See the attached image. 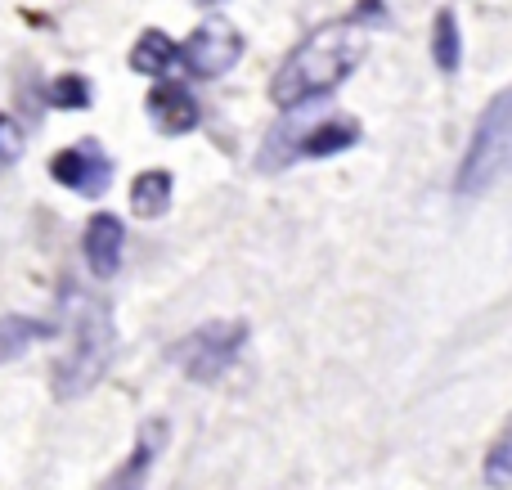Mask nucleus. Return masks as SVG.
Returning <instances> with one entry per match:
<instances>
[{
	"mask_svg": "<svg viewBox=\"0 0 512 490\" xmlns=\"http://www.w3.org/2000/svg\"><path fill=\"white\" fill-rule=\"evenodd\" d=\"M508 158H512V95L499 90V95L490 99V108L481 113L472 149H468V158H463L459 194H486L495 180H504Z\"/></svg>",
	"mask_w": 512,
	"mask_h": 490,
	"instance_id": "nucleus-4",
	"label": "nucleus"
},
{
	"mask_svg": "<svg viewBox=\"0 0 512 490\" xmlns=\"http://www.w3.org/2000/svg\"><path fill=\"white\" fill-rule=\"evenodd\" d=\"M144 108H149L153 126L162 135H189L198 126V99L180 81H158L149 90V99H144Z\"/></svg>",
	"mask_w": 512,
	"mask_h": 490,
	"instance_id": "nucleus-10",
	"label": "nucleus"
},
{
	"mask_svg": "<svg viewBox=\"0 0 512 490\" xmlns=\"http://www.w3.org/2000/svg\"><path fill=\"white\" fill-rule=\"evenodd\" d=\"M194 5H203V9H216V5H225V0H194Z\"/></svg>",
	"mask_w": 512,
	"mask_h": 490,
	"instance_id": "nucleus-18",
	"label": "nucleus"
},
{
	"mask_svg": "<svg viewBox=\"0 0 512 490\" xmlns=\"http://www.w3.org/2000/svg\"><path fill=\"white\" fill-rule=\"evenodd\" d=\"M18 153H23V131H18L9 117H0V171H5L9 162H18Z\"/></svg>",
	"mask_w": 512,
	"mask_h": 490,
	"instance_id": "nucleus-17",
	"label": "nucleus"
},
{
	"mask_svg": "<svg viewBox=\"0 0 512 490\" xmlns=\"http://www.w3.org/2000/svg\"><path fill=\"white\" fill-rule=\"evenodd\" d=\"M360 144V122L346 113H328L319 99H301L288 108V117H279L270 135H265V149L256 158L261 171H279L297 158H333V153Z\"/></svg>",
	"mask_w": 512,
	"mask_h": 490,
	"instance_id": "nucleus-3",
	"label": "nucleus"
},
{
	"mask_svg": "<svg viewBox=\"0 0 512 490\" xmlns=\"http://www.w3.org/2000/svg\"><path fill=\"white\" fill-rule=\"evenodd\" d=\"M50 176L59 180L63 189H72V194L99 198L108 185H113V158L104 153L99 140H81V144L63 149L59 158L50 162Z\"/></svg>",
	"mask_w": 512,
	"mask_h": 490,
	"instance_id": "nucleus-7",
	"label": "nucleus"
},
{
	"mask_svg": "<svg viewBox=\"0 0 512 490\" xmlns=\"http://www.w3.org/2000/svg\"><path fill=\"white\" fill-rule=\"evenodd\" d=\"M176 59H180V45L171 41L167 32H144L140 41H135V50H131V68L135 72H144V77H162V72H171L176 68Z\"/></svg>",
	"mask_w": 512,
	"mask_h": 490,
	"instance_id": "nucleus-12",
	"label": "nucleus"
},
{
	"mask_svg": "<svg viewBox=\"0 0 512 490\" xmlns=\"http://www.w3.org/2000/svg\"><path fill=\"white\" fill-rule=\"evenodd\" d=\"M167 437H171V423L167 419H149L140 428V437H135L131 459H126L122 468H113V477H108L99 490H144L149 486V477H153L158 455L167 450Z\"/></svg>",
	"mask_w": 512,
	"mask_h": 490,
	"instance_id": "nucleus-8",
	"label": "nucleus"
},
{
	"mask_svg": "<svg viewBox=\"0 0 512 490\" xmlns=\"http://www.w3.org/2000/svg\"><path fill=\"white\" fill-rule=\"evenodd\" d=\"M239 59H243V36H239V27L225 23V18L198 23L194 32H189V41L180 45V63H185V72L198 81L225 77Z\"/></svg>",
	"mask_w": 512,
	"mask_h": 490,
	"instance_id": "nucleus-6",
	"label": "nucleus"
},
{
	"mask_svg": "<svg viewBox=\"0 0 512 490\" xmlns=\"http://www.w3.org/2000/svg\"><path fill=\"white\" fill-rule=\"evenodd\" d=\"M171 207V171H140L131 185V212L140 221H153Z\"/></svg>",
	"mask_w": 512,
	"mask_h": 490,
	"instance_id": "nucleus-13",
	"label": "nucleus"
},
{
	"mask_svg": "<svg viewBox=\"0 0 512 490\" xmlns=\"http://www.w3.org/2000/svg\"><path fill=\"white\" fill-rule=\"evenodd\" d=\"M486 482L495 486V490H508V486H512V437H508V432H499V441L490 446Z\"/></svg>",
	"mask_w": 512,
	"mask_h": 490,
	"instance_id": "nucleus-16",
	"label": "nucleus"
},
{
	"mask_svg": "<svg viewBox=\"0 0 512 490\" xmlns=\"http://www.w3.org/2000/svg\"><path fill=\"white\" fill-rule=\"evenodd\" d=\"M45 338H54L50 324L27 320V315H0V365L23 360L27 351H32L36 342H45Z\"/></svg>",
	"mask_w": 512,
	"mask_h": 490,
	"instance_id": "nucleus-11",
	"label": "nucleus"
},
{
	"mask_svg": "<svg viewBox=\"0 0 512 490\" xmlns=\"http://www.w3.org/2000/svg\"><path fill=\"white\" fill-rule=\"evenodd\" d=\"M122 243L126 230L113 212H99L86 221V234H81V252H86V266L95 279H113L117 266H122Z\"/></svg>",
	"mask_w": 512,
	"mask_h": 490,
	"instance_id": "nucleus-9",
	"label": "nucleus"
},
{
	"mask_svg": "<svg viewBox=\"0 0 512 490\" xmlns=\"http://www.w3.org/2000/svg\"><path fill=\"white\" fill-rule=\"evenodd\" d=\"M243 347H248V320H212L203 329H194L189 338H180L171 347V360L194 383H216Z\"/></svg>",
	"mask_w": 512,
	"mask_h": 490,
	"instance_id": "nucleus-5",
	"label": "nucleus"
},
{
	"mask_svg": "<svg viewBox=\"0 0 512 490\" xmlns=\"http://www.w3.org/2000/svg\"><path fill=\"white\" fill-rule=\"evenodd\" d=\"M45 104L50 108H86L90 104V81L77 77V72L50 81V86H45Z\"/></svg>",
	"mask_w": 512,
	"mask_h": 490,
	"instance_id": "nucleus-15",
	"label": "nucleus"
},
{
	"mask_svg": "<svg viewBox=\"0 0 512 490\" xmlns=\"http://www.w3.org/2000/svg\"><path fill=\"white\" fill-rule=\"evenodd\" d=\"M364 54H369V32H364V23H355V18L324 23L283 59V68L274 72V81H270V99L279 108H292V104H301V99H324L328 90H337L360 68Z\"/></svg>",
	"mask_w": 512,
	"mask_h": 490,
	"instance_id": "nucleus-1",
	"label": "nucleus"
},
{
	"mask_svg": "<svg viewBox=\"0 0 512 490\" xmlns=\"http://www.w3.org/2000/svg\"><path fill=\"white\" fill-rule=\"evenodd\" d=\"M68 320H72V347L68 356L54 360V396L59 401H77L86 396L99 378L108 374L117 351L113 311L104 297H68Z\"/></svg>",
	"mask_w": 512,
	"mask_h": 490,
	"instance_id": "nucleus-2",
	"label": "nucleus"
},
{
	"mask_svg": "<svg viewBox=\"0 0 512 490\" xmlns=\"http://www.w3.org/2000/svg\"><path fill=\"white\" fill-rule=\"evenodd\" d=\"M432 59L441 72H454L463 59V45H459V23H454L450 9L436 14V27H432Z\"/></svg>",
	"mask_w": 512,
	"mask_h": 490,
	"instance_id": "nucleus-14",
	"label": "nucleus"
}]
</instances>
